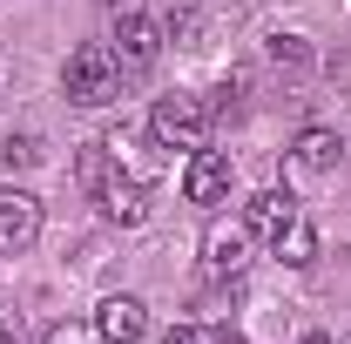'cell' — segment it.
I'll return each instance as SVG.
<instances>
[{
  "instance_id": "1",
  "label": "cell",
  "mask_w": 351,
  "mask_h": 344,
  "mask_svg": "<svg viewBox=\"0 0 351 344\" xmlns=\"http://www.w3.org/2000/svg\"><path fill=\"white\" fill-rule=\"evenodd\" d=\"M61 88H68V101H82V108L115 101V95H122V61H115V47L108 41H82L68 54V68H61Z\"/></svg>"
},
{
  "instance_id": "2",
  "label": "cell",
  "mask_w": 351,
  "mask_h": 344,
  "mask_svg": "<svg viewBox=\"0 0 351 344\" xmlns=\"http://www.w3.org/2000/svg\"><path fill=\"white\" fill-rule=\"evenodd\" d=\"M149 135H156V149H203V135H210L203 95H162L149 108Z\"/></svg>"
},
{
  "instance_id": "3",
  "label": "cell",
  "mask_w": 351,
  "mask_h": 344,
  "mask_svg": "<svg viewBox=\"0 0 351 344\" xmlns=\"http://www.w3.org/2000/svg\"><path fill=\"white\" fill-rule=\"evenodd\" d=\"M108 47H115L122 75H142V68H156V54H162V27H156L142 7H122V14H115V34H108Z\"/></svg>"
},
{
  "instance_id": "4",
  "label": "cell",
  "mask_w": 351,
  "mask_h": 344,
  "mask_svg": "<svg viewBox=\"0 0 351 344\" xmlns=\"http://www.w3.org/2000/svg\"><path fill=\"white\" fill-rule=\"evenodd\" d=\"M41 236V196L34 189H0V257H21Z\"/></svg>"
},
{
  "instance_id": "5",
  "label": "cell",
  "mask_w": 351,
  "mask_h": 344,
  "mask_svg": "<svg viewBox=\"0 0 351 344\" xmlns=\"http://www.w3.org/2000/svg\"><path fill=\"white\" fill-rule=\"evenodd\" d=\"M95 210H101V223H122V230H135L142 216H149V175H108L101 189H95Z\"/></svg>"
},
{
  "instance_id": "6",
  "label": "cell",
  "mask_w": 351,
  "mask_h": 344,
  "mask_svg": "<svg viewBox=\"0 0 351 344\" xmlns=\"http://www.w3.org/2000/svg\"><path fill=\"white\" fill-rule=\"evenodd\" d=\"M250 223H210V236H203V263L217 270V277H243V263H250Z\"/></svg>"
},
{
  "instance_id": "7",
  "label": "cell",
  "mask_w": 351,
  "mask_h": 344,
  "mask_svg": "<svg viewBox=\"0 0 351 344\" xmlns=\"http://www.w3.org/2000/svg\"><path fill=\"white\" fill-rule=\"evenodd\" d=\"M182 189H189V203H223V196H230V156L196 149L189 169H182Z\"/></svg>"
},
{
  "instance_id": "8",
  "label": "cell",
  "mask_w": 351,
  "mask_h": 344,
  "mask_svg": "<svg viewBox=\"0 0 351 344\" xmlns=\"http://www.w3.org/2000/svg\"><path fill=\"white\" fill-rule=\"evenodd\" d=\"M142 331H149L142 297H108L101 310H95V338H101V344H135Z\"/></svg>"
},
{
  "instance_id": "9",
  "label": "cell",
  "mask_w": 351,
  "mask_h": 344,
  "mask_svg": "<svg viewBox=\"0 0 351 344\" xmlns=\"http://www.w3.org/2000/svg\"><path fill=\"white\" fill-rule=\"evenodd\" d=\"M291 216H298L291 189H257V196H250V210H243V223H250V230H263V236H277Z\"/></svg>"
},
{
  "instance_id": "10",
  "label": "cell",
  "mask_w": 351,
  "mask_h": 344,
  "mask_svg": "<svg viewBox=\"0 0 351 344\" xmlns=\"http://www.w3.org/2000/svg\"><path fill=\"white\" fill-rule=\"evenodd\" d=\"M338 156H345V135H331V129H304L298 135V162H304V169H338Z\"/></svg>"
},
{
  "instance_id": "11",
  "label": "cell",
  "mask_w": 351,
  "mask_h": 344,
  "mask_svg": "<svg viewBox=\"0 0 351 344\" xmlns=\"http://www.w3.org/2000/svg\"><path fill=\"white\" fill-rule=\"evenodd\" d=\"M270 250H277L284 263H311V257H317V230H311L304 216H291V223L270 236Z\"/></svg>"
},
{
  "instance_id": "12",
  "label": "cell",
  "mask_w": 351,
  "mask_h": 344,
  "mask_svg": "<svg viewBox=\"0 0 351 344\" xmlns=\"http://www.w3.org/2000/svg\"><path fill=\"white\" fill-rule=\"evenodd\" d=\"M196 34H203V14H196V0H176V7H169V41L196 47Z\"/></svg>"
},
{
  "instance_id": "13",
  "label": "cell",
  "mask_w": 351,
  "mask_h": 344,
  "mask_svg": "<svg viewBox=\"0 0 351 344\" xmlns=\"http://www.w3.org/2000/svg\"><path fill=\"white\" fill-rule=\"evenodd\" d=\"M0 162H7V169H34V162H41V135H7V142H0Z\"/></svg>"
},
{
  "instance_id": "14",
  "label": "cell",
  "mask_w": 351,
  "mask_h": 344,
  "mask_svg": "<svg viewBox=\"0 0 351 344\" xmlns=\"http://www.w3.org/2000/svg\"><path fill=\"white\" fill-rule=\"evenodd\" d=\"M41 344H101V338H95V324H68V317H61V324H47Z\"/></svg>"
},
{
  "instance_id": "15",
  "label": "cell",
  "mask_w": 351,
  "mask_h": 344,
  "mask_svg": "<svg viewBox=\"0 0 351 344\" xmlns=\"http://www.w3.org/2000/svg\"><path fill=\"white\" fill-rule=\"evenodd\" d=\"M270 54H277L284 68H304V61H311V47L298 41V34H277V41H270Z\"/></svg>"
},
{
  "instance_id": "16",
  "label": "cell",
  "mask_w": 351,
  "mask_h": 344,
  "mask_svg": "<svg viewBox=\"0 0 351 344\" xmlns=\"http://www.w3.org/2000/svg\"><path fill=\"white\" fill-rule=\"evenodd\" d=\"M162 344H223L217 331H210V324H169V338Z\"/></svg>"
},
{
  "instance_id": "17",
  "label": "cell",
  "mask_w": 351,
  "mask_h": 344,
  "mask_svg": "<svg viewBox=\"0 0 351 344\" xmlns=\"http://www.w3.org/2000/svg\"><path fill=\"white\" fill-rule=\"evenodd\" d=\"M0 344H21V324L14 317H0Z\"/></svg>"
},
{
  "instance_id": "18",
  "label": "cell",
  "mask_w": 351,
  "mask_h": 344,
  "mask_svg": "<svg viewBox=\"0 0 351 344\" xmlns=\"http://www.w3.org/2000/svg\"><path fill=\"white\" fill-rule=\"evenodd\" d=\"M101 7H115V14H122V7H135V0H101Z\"/></svg>"
},
{
  "instance_id": "19",
  "label": "cell",
  "mask_w": 351,
  "mask_h": 344,
  "mask_svg": "<svg viewBox=\"0 0 351 344\" xmlns=\"http://www.w3.org/2000/svg\"><path fill=\"white\" fill-rule=\"evenodd\" d=\"M338 344H351V338H338Z\"/></svg>"
}]
</instances>
